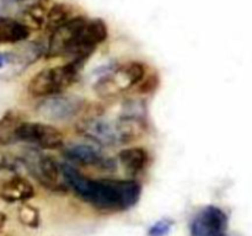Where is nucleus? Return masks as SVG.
I'll use <instances>...</instances> for the list:
<instances>
[{"label":"nucleus","mask_w":252,"mask_h":236,"mask_svg":"<svg viewBox=\"0 0 252 236\" xmlns=\"http://www.w3.org/2000/svg\"><path fill=\"white\" fill-rule=\"evenodd\" d=\"M69 189L101 211L128 210L139 202L142 186L134 179L89 178L70 164H63Z\"/></svg>","instance_id":"nucleus-1"},{"label":"nucleus","mask_w":252,"mask_h":236,"mask_svg":"<svg viewBox=\"0 0 252 236\" xmlns=\"http://www.w3.org/2000/svg\"><path fill=\"white\" fill-rule=\"evenodd\" d=\"M147 68L137 60L108 66L95 83V91L102 97H115L139 85L147 76Z\"/></svg>","instance_id":"nucleus-2"},{"label":"nucleus","mask_w":252,"mask_h":236,"mask_svg":"<svg viewBox=\"0 0 252 236\" xmlns=\"http://www.w3.org/2000/svg\"><path fill=\"white\" fill-rule=\"evenodd\" d=\"M81 69L83 68L71 61H68L64 65L43 69L30 80L27 91L31 96L39 98L63 93L78 81Z\"/></svg>","instance_id":"nucleus-3"},{"label":"nucleus","mask_w":252,"mask_h":236,"mask_svg":"<svg viewBox=\"0 0 252 236\" xmlns=\"http://www.w3.org/2000/svg\"><path fill=\"white\" fill-rule=\"evenodd\" d=\"M22 164L44 188L54 192H65L69 189L64 178L63 164L51 155L31 150L22 157Z\"/></svg>","instance_id":"nucleus-4"},{"label":"nucleus","mask_w":252,"mask_h":236,"mask_svg":"<svg viewBox=\"0 0 252 236\" xmlns=\"http://www.w3.org/2000/svg\"><path fill=\"white\" fill-rule=\"evenodd\" d=\"M85 100L75 95H59L44 97L37 106V112L44 119L63 122L76 117L85 110Z\"/></svg>","instance_id":"nucleus-5"},{"label":"nucleus","mask_w":252,"mask_h":236,"mask_svg":"<svg viewBox=\"0 0 252 236\" xmlns=\"http://www.w3.org/2000/svg\"><path fill=\"white\" fill-rule=\"evenodd\" d=\"M76 132L102 147L121 144L116 120H111L101 115L88 116L79 120L76 123Z\"/></svg>","instance_id":"nucleus-6"},{"label":"nucleus","mask_w":252,"mask_h":236,"mask_svg":"<svg viewBox=\"0 0 252 236\" xmlns=\"http://www.w3.org/2000/svg\"><path fill=\"white\" fill-rule=\"evenodd\" d=\"M19 143H27L38 149L53 150L64 147V137L59 129L51 124L25 120L17 134Z\"/></svg>","instance_id":"nucleus-7"},{"label":"nucleus","mask_w":252,"mask_h":236,"mask_svg":"<svg viewBox=\"0 0 252 236\" xmlns=\"http://www.w3.org/2000/svg\"><path fill=\"white\" fill-rule=\"evenodd\" d=\"M88 17L74 16L66 24L54 30L48 38V44L46 49L47 58H56V57H68L73 47L74 39L80 31L81 27L86 22Z\"/></svg>","instance_id":"nucleus-8"},{"label":"nucleus","mask_w":252,"mask_h":236,"mask_svg":"<svg viewBox=\"0 0 252 236\" xmlns=\"http://www.w3.org/2000/svg\"><path fill=\"white\" fill-rule=\"evenodd\" d=\"M228 215L214 206H204L192 219L191 236H225Z\"/></svg>","instance_id":"nucleus-9"},{"label":"nucleus","mask_w":252,"mask_h":236,"mask_svg":"<svg viewBox=\"0 0 252 236\" xmlns=\"http://www.w3.org/2000/svg\"><path fill=\"white\" fill-rule=\"evenodd\" d=\"M63 155L74 164L94 166L96 169H102L106 171L115 169L113 160L106 157L96 148L83 144V143H71V144L65 145L63 148Z\"/></svg>","instance_id":"nucleus-10"},{"label":"nucleus","mask_w":252,"mask_h":236,"mask_svg":"<svg viewBox=\"0 0 252 236\" xmlns=\"http://www.w3.org/2000/svg\"><path fill=\"white\" fill-rule=\"evenodd\" d=\"M34 196V188L25 177L14 175L0 187V198L7 203L26 202Z\"/></svg>","instance_id":"nucleus-11"},{"label":"nucleus","mask_w":252,"mask_h":236,"mask_svg":"<svg viewBox=\"0 0 252 236\" xmlns=\"http://www.w3.org/2000/svg\"><path fill=\"white\" fill-rule=\"evenodd\" d=\"M31 34V29L22 21L12 17L0 16V46L16 44L26 41Z\"/></svg>","instance_id":"nucleus-12"},{"label":"nucleus","mask_w":252,"mask_h":236,"mask_svg":"<svg viewBox=\"0 0 252 236\" xmlns=\"http://www.w3.org/2000/svg\"><path fill=\"white\" fill-rule=\"evenodd\" d=\"M121 165L125 167L126 171L129 175H139L144 171L145 167L149 162V152L142 147L128 148V149L121 150L118 154Z\"/></svg>","instance_id":"nucleus-13"},{"label":"nucleus","mask_w":252,"mask_h":236,"mask_svg":"<svg viewBox=\"0 0 252 236\" xmlns=\"http://www.w3.org/2000/svg\"><path fill=\"white\" fill-rule=\"evenodd\" d=\"M25 122L24 117L17 111H7L0 118V147H7L19 143L17 134L22 123Z\"/></svg>","instance_id":"nucleus-14"},{"label":"nucleus","mask_w":252,"mask_h":236,"mask_svg":"<svg viewBox=\"0 0 252 236\" xmlns=\"http://www.w3.org/2000/svg\"><path fill=\"white\" fill-rule=\"evenodd\" d=\"M73 16V10L66 4H56L47 11L46 30L52 33L54 30L59 29L69 21Z\"/></svg>","instance_id":"nucleus-15"},{"label":"nucleus","mask_w":252,"mask_h":236,"mask_svg":"<svg viewBox=\"0 0 252 236\" xmlns=\"http://www.w3.org/2000/svg\"><path fill=\"white\" fill-rule=\"evenodd\" d=\"M25 19H26V21L22 22L26 24L30 29L38 30L46 25L47 12L44 11V7L42 5L34 4L26 10V12H25Z\"/></svg>","instance_id":"nucleus-16"},{"label":"nucleus","mask_w":252,"mask_h":236,"mask_svg":"<svg viewBox=\"0 0 252 236\" xmlns=\"http://www.w3.org/2000/svg\"><path fill=\"white\" fill-rule=\"evenodd\" d=\"M19 220L29 228H38L39 211L30 204H22L19 208Z\"/></svg>","instance_id":"nucleus-17"},{"label":"nucleus","mask_w":252,"mask_h":236,"mask_svg":"<svg viewBox=\"0 0 252 236\" xmlns=\"http://www.w3.org/2000/svg\"><path fill=\"white\" fill-rule=\"evenodd\" d=\"M172 226H174V221L171 219H161V220L157 221L154 225L150 226L148 235L149 236H167L171 231Z\"/></svg>","instance_id":"nucleus-18"},{"label":"nucleus","mask_w":252,"mask_h":236,"mask_svg":"<svg viewBox=\"0 0 252 236\" xmlns=\"http://www.w3.org/2000/svg\"><path fill=\"white\" fill-rule=\"evenodd\" d=\"M17 169V161L9 155L0 151V172H15Z\"/></svg>","instance_id":"nucleus-19"},{"label":"nucleus","mask_w":252,"mask_h":236,"mask_svg":"<svg viewBox=\"0 0 252 236\" xmlns=\"http://www.w3.org/2000/svg\"><path fill=\"white\" fill-rule=\"evenodd\" d=\"M16 60L21 61V58L17 54L11 53V52H0V69L5 68L9 64L15 63Z\"/></svg>","instance_id":"nucleus-20"},{"label":"nucleus","mask_w":252,"mask_h":236,"mask_svg":"<svg viewBox=\"0 0 252 236\" xmlns=\"http://www.w3.org/2000/svg\"><path fill=\"white\" fill-rule=\"evenodd\" d=\"M5 223H6V215L0 211V229L5 225Z\"/></svg>","instance_id":"nucleus-21"},{"label":"nucleus","mask_w":252,"mask_h":236,"mask_svg":"<svg viewBox=\"0 0 252 236\" xmlns=\"http://www.w3.org/2000/svg\"><path fill=\"white\" fill-rule=\"evenodd\" d=\"M16 1H25V0H16Z\"/></svg>","instance_id":"nucleus-22"},{"label":"nucleus","mask_w":252,"mask_h":236,"mask_svg":"<svg viewBox=\"0 0 252 236\" xmlns=\"http://www.w3.org/2000/svg\"><path fill=\"white\" fill-rule=\"evenodd\" d=\"M225 236H226V235H225Z\"/></svg>","instance_id":"nucleus-23"}]
</instances>
